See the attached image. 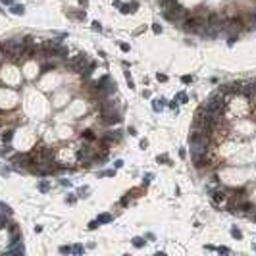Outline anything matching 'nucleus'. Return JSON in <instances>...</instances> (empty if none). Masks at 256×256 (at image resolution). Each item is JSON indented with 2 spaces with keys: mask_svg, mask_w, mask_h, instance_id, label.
Returning <instances> with one entry per match:
<instances>
[{
  "mask_svg": "<svg viewBox=\"0 0 256 256\" xmlns=\"http://www.w3.org/2000/svg\"><path fill=\"white\" fill-rule=\"evenodd\" d=\"M189 144H191V156H193V160H195V164L198 168H202L204 164H208V158H206L208 135L200 133V131H195L189 137Z\"/></svg>",
  "mask_w": 256,
  "mask_h": 256,
  "instance_id": "f257e3e1",
  "label": "nucleus"
},
{
  "mask_svg": "<svg viewBox=\"0 0 256 256\" xmlns=\"http://www.w3.org/2000/svg\"><path fill=\"white\" fill-rule=\"evenodd\" d=\"M67 66H70L73 71L81 73L83 77H89V75H91V73H92V70H95V64H92V62H89L85 54H79V56H75V58H73V60H70V62H67Z\"/></svg>",
  "mask_w": 256,
  "mask_h": 256,
  "instance_id": "f03ea898",
  "label": "nucleus"
},
{
  "mask_svg": "<svg viewBox=\"0 0 256 256\" xmlns=\"http://www.w3.org/2000/svg\"><path fill=\"white\" fill-rule=\"evenodd\" d=\"M52 158H54V152H52V148L48 146H41V148H37L33 154H31V164L39 166V164H50Z\"/></svg>",
  "mask_w": 256,
  "mask_h": 256,
  "instance_id": "7ed1b4c3",
  "label": "nucleus"
},
{
  "mask_svg": "<svg viewBox=\"0 0 256 256\" xmlns=\"http://www.w3.org/2000/svg\"><path fill=\"white\" fill-rule=\"evenodd\" d=\"M206 27V18H187L185 21H183V29L187 31V33H200L204 31Z\"/></svg>",
  "mask_w": 256,
  "mask_h": 256,
  "instance_id": "20e7f679",
  "label": "nucleus"
},
{
  "mask_svg": "<svg viewBox=\"0 0 256 256\" xmlns=\"http://www.w3.org/2000/svg\"><path fill=\"white\" fill-rule=\"evenodd\" d=\"M164 15H166V19H168V21L175 23V25H181V23L187 19V10L181 8V6H173L171 10L164 12Z\"/></svg>",
  "mask_w": 256,
  "mask_h": 256,
  "instance_id": "39448f33",
  "label": "nucleus"
},
{
  "mask_svg": "<svg viewBox=\"0 0 256 256\" xmlns=\"http://www.w3.org/2000/svg\"><path fill=\"white\" fill-rule=\"evenodd\" d=\"M241 19L237 18H231V19H225L223 21V33H227L229 37L231 35H239V31H241Z\"/></svg>",
  "mask_w": 256,
  "mask_h": 256,
  "instance_id": "423d86ee",
  "label": "nucleus"
},
{
  "mask_svg": "<svg viewBox=\"0 0 256 256\" xmlns=\"http://www.w3.org/2000/svg\"><path fill=\"white\" fill-rule=\"evenodd\" d=\"M12 164H14V168H27V166L31 164V156L27 154H15L14 156V160H12Z\"/></svg>",
  "mask_w": 256,
  "mask_h": 256,
  "instance_id": "0eeeda50",
  "label": "nucleus"
},
{
  "mask_svg": "<svg viewBox=\"0 0 256 256\" xmlns=\"http://www.w3.org/2000/svg\"><path fill=\"white\" fill-rule=\"evenodd\" d=\"M77 160L79 162H91L92 160V152H91V148H89V146H85V148H81L79 152H77Z\"/></svg>",
  "mask_w": 256,
  "mask_h": 256,
  "instance_id": "6e6552de",
  "label": "nucleus"
},
{
  "mask_svg": "<svg viewBox=\"0 0 256 256\" xmlns=\"http://www.w3.org/2000/svg\"><path fill=\"white\" fill-rule=\"evenodd\" d=\"M137 8H139V2H135V0H133L131 4H122V12H123V14L135 12V10H137Z\"/></svg>",
  "mask_w": 256,
  "mask_h": 256,
  "instance_id": "1a4fd4ad",
  "label": "nucleus"
},
{
  "mask_svg": "<svg viewBox=\"0 0 256 256\" xmlns=\"http://www.w3.org/2000/svg\"><path fill=\"white\" fill-rule=\"evenodd\" d=\"M160 6H162L164 12H168V10H171L175 6V0H160Z\"/></svg>",
  "mask_w": 256,
  "mask_h": 256,
  "instance_id": "9d476101",
  "label": "nucleus"
},
{
  "mask_svg": "<svg viewBox=\"0 0 256 256\" xmlns=\"http://www.w3.org/2000/svg\"><path fill=\"white\" fill-rule=\"evenodd\" d=\"M104 139L112 143V141H119V139H122V135H119V131H108V135Z\"/></svg>",
  "mask_w": 256,
  "mask_h": 256,
  "instance_id": "9b49d317",
  "label": "nucleus"
},
{
  "mask_svg": "<svg viewBox=\"0 0 256 256\" xmlns=\"http://www.w3.org/2000/svg\"><path fill=\"white\" fill-rule=\"evenodd\" d=\"M96 219H98V223H110L114 218H112V214H100Z\"/></svg>",
  "mask_w": 256,
  "mask_h": 256,
  "instance_id": "f8f14e48",
  "label": "nucleus"
},
{
  "mask_svg": "<svg viewBox=\"0 0 256 256\" xmlns=\"http://www.w3.org/2000/svg\"><path fill=\"white\" fill-rule=\"evenodd\" d=\"M104 122H106V123H119V122H122V118H119V114L116 112V114H112V116H108Z\"/></svg>",
  "mask_w": 256,
  "mask_h": 256,
  "instance_id": "ddd939ff",
  "label": "nucleus"
},
{
  "mask_svg": "<svg viewBox=\"0 0 256 256\" xmlns=\"http://www.w3.org/2000/svg\"><path fill=\"white\" fill-rule=\"evenodd\" d=\"M164 102H166V100H164V98H158V100H154V104H152V108L156 110V112H160V110H162V108H164Z\"/></svg>",
  "mask_w": 256,
  "mask_h": 256,
  "instance_id": "4468645a",
  "label": "nucleus"
},
{
  "mask_svg": "<svg viewBox=\"0 0 256 256\" xmlns=\"http://www.w3.org/2000/svg\"><path fill=\"white\" fill-rule=\"evenodd\" d=\"M0 214H6V216H12V208L0 202Z\"/></svg>",
  "mask_w": 256,
  "mask_h": 256,
  "instance_id": "2eb2a0df",
  "label": "nucleus"
},
{
  "mask_svg": "<svg viewBox=\"0 0 256 256\" xmlns=\"http://www.w3.org/2000/svg\"><path fill=\"white\" fill-rule=\"evenodd\" d=\"M12 137H14V131H12V129H8V131L2 135V141H4V143H10V141H12Z\"/></svg>",
  "mask_w": 256,
  "mask_h": 256,
  "instance_id": "dca6fc26",
  "label": "nucleus"
},
{
  "mask_svg": "<svg viewBox=\"0 0 256 256\" xmlns=\"http://www.w3.org/2000/svg\"><path fill=\"white\" fill-rule=\"evenodd\" d=\"M48 189H50V183H48V181H41V183H39V191L46 193Z\"/></svg>",
  "mask_w": 256,
  "mask_h": 256,
  "instance_id": "f3484780",
  "label": "nucleus"
},
{
  "mask_svg": "<svg viewBox=\"0 0 256 256\" xmlns=\"http://www.w3.org/2000/svg\"><path fill=\"white\" fill-rule=\"evenodd\" d=\"M133 245H135V247H137V248L144 247V239H141V237H135V239H133Z\"/></svg>",
  "mask_w": 256,
  "mask_h": 256,
  "instance_id": "a211bd4d",
  "label": "nucleus"
},
{
  "mask_svg": "<svg viewBox=\"0 0 256 256\" xmlns=\"http://www.w3.org/2000/svg\"><path fill=\"white\" fill-rule=\"evenodd\" d=\"M8 225V219H6V214H0V229Z\"/></svg>",
  "mask_w": 256,
  "mask_h": 256,
  "instance_id": "6ab92c4d",
  "label": "nucleus"
},
{
  "mask_svg": "<svg viewBox=\"0 0 256 256\" xmlns=\"http://www.w3.org/2000/svg\"><path fill=\"white\" fill-rule=\"evenodd\" d=\"M231 235H233V237H235V239H243V233H241V231H239V229H237V227H233V229H231Z\"/></svg>",
  "mask_w": 256,
  "mask_h": 256,
  "instance_id": "aec40b11",
  "label": "nucleus"
},
{
  "mask_svg": "<svg viewBox=\"0 0 256 256\" xmlns=\"http://www.w3.org/2000/svg\"><path fill=\"white\" fill-rule=\"evenodd\" d=\"M12 12H14V14H18V15H21V14L25 12V8H23V6H14V8H12Z\"/></svg>",
  "mask_w": 256,
  "mask_h": 256,
  "instance_id": "412c9836",
  "label": "nucleus"
},
{
  "mask_svg": "<svg viewBox=\"0 0 256 256\" xmlns=\"http://www.w3.org/2000/svg\"><path fill=\"white\" fill-rule=\"evenodd\" d=\"M83 137H85V139H89V141H92V139H95V135H92V131H91V129H87V131H83Z\"/></svg>",
  "mask_w": 256,
  "mask_h": 256,
  "instance_id": "4be33fe9",
  "label": "nucleus"
},
{
  "mask_svg": "<svg viewBox=\"0 0 256 256\" xmlns=\"http://www.w3.org/2000/svg\"><path fill=\"white\" fill-rule=\"evenodd\" d=\"M60 252H62V254H70V252H73V248L64 245V247H60Z\"/></svg>",
  "mask_w": 256,
  "mask_h": 256,
  "instance_id": "5701e85b",
  "label": "nucleus"
},
{
  "mask_svg": "<svg viewBox=\"0 0 256 256\" xmlns=\"http://www.w3.org/2000/svg\"><path fill=\"white\" fill-rule=\"evenodd\" d=\"M177 100H179V102H187V95H185V92H179V95H177Z\"/></svg>",
  "mask_w": 256,
  "mask_h": 256,
  "instance_id": "b1692460",
  "label": "nucleus"
},
{
  "mask_svg": "<svg viewBox=\"0 0 256 256\" xmlns=\"http://www.w3.org/2000/svg\"><path fill=\"white\" fill-rule=\"evenodd\" d=\"M152 31H154V33H162V25L160 23H154L152 25Z\"/></svg>",
  "mask_w": 256,
  "mask_h": 256,
  "instance_id": "393cba45",
  "label": "nucleus"
},
{
  "mask_svg": "<svg viewBox=\"0 0 256 256\" xmlns=\"http://www.w3.org/2000/svg\"><path fill=\"white\" fill-rule=\"evenodd\" d=\"M150 179H152V173H146V177L143 179V185H148V183H150Z\"/></svg>",
  "mask_w": 256,
  "mask_h": 256,
  "instance_id": "a878e982",
  "label": "nucleus"
},
{
  "mask_svg": "<svg viewBox=\"0 0 256 256\" xmlns=\"http://www.w3.org/2000/svg\"><path fill=\"white\" fill-rule=\"evenodd\" d=\"M98 225H100V223H98V219H95V222H91V223H89V229H96Z\"/></svg>",
  "mask_w": 256,
  "mask_h": 256,
  "instance_id": "bb28decb",
  "label": "nucleus"
},
{
  "mask_svg": "<svg viewBox=\"0 0 256 256\" xmlns=\"http://www.w3.org/2000/svg\"><path fill=\"white\" fill-rule=\"evenodd\" d=\"M73 252H75V254H81V252H83V247H81V245H75V247H73Z\"/></svg>",
  "mask_w": 256,
  "mask_h": 256,
  "instance_id": "cd10ccee",
  "label": "nucleus"
},
{
  "mask_svg": "<svg viewBox=\"0 0 256 256\" xmlns=\"http://www.w3.org/2000/svg\"><path fill=\"white\" fill-rule=\"evenodd\" d=\"M216 250H218L219 254H227V252H229V248H227V247H219V248H216Z\"/></svg>",
  "mask_w": 256,
  "mask_h": 256,
  "instance_id": "c85d7f7f",
  "label": "nucleus"
},
{
  "mask_svg": "<svg viewBox=\"0 0 256 256\" xmlns=\"http://www.w3.org/2000/svg\"><path fill=\"white\" fill-rule=\"evenodd\" d=\"M52 67H54V64H46V66H43V73H46L48 70H52Z\"/></svg>",
  "mask_w": 256,
  "mask_h": 256,
  "instance_id": "c756f323",
  "label": "nucleus"
},
{
  "mask_svg": "<svg viewBox=\"0 0 256 256\" xmlns=\"http://www.w3.org/2000/svg\"><path fill=\"white\" fill-rule=\"evenodd\" d=\"M181 81L185 83V85H187V83H191V75H183V79H181Z\"/></svg>",
  "mask_w": 256,
  "mask_h": 256,
  "instance_id": "7c9ffc66",
  "label": "nucleus"
},
{
  "mask_svg": "<svg viewBox=\"0 0 256 256\" xmlns=\"http://www.w3.org/2000/svg\"><path fill=\"white\" fill-rule=\"evenodd\" d=\"M92 29H95V31H100L102 27H100V23H98V21H95V23H92Z\"/></svg>",
  "mask_w": 256,
  "mask_h": 256,
  "instance_id": "2f4dec72",
  "label": "nucleus"
},
{
  "mask_svg": "<svg viewBox=\"0 0 256 256\" xmlns=\"http://www.w3.org/2000/svg\"><path fill=\"white\" fill-rule=\"evenodd\" d=\"M102 175H106V177H112V175H114V171H112V170H106V171H104Z\"/></svg>",
  "mask_w": 256,
  "mask_h": 256,
  "instance_id": "473e14b6",
  "label": "nucleus"
},
{
  "mask_svg": "<svg viewBox=\"0 0 256 256\" xmlns=\"http://www.w3.org/2000/svg\"><path fill=\"white\" fill-rule=\"evenodd\" d=\"M158 162H168V156H158Z\"/></svg>",
  "mask_w": 256,
  "mask_h": 256,
  "instance_id": "72a5a7b5",
  "label": "nucleus"
},
{
  "mask_svg": "<svg viewBox=\"0 0 256 256\" xmlns=\"http://www.w3.org/2000/svg\"><path fill=\"white\" fill-rule=\"evenodd\" d=\"M122 50L123 52H129V44H122Z\"/></svg>",
  "mask_w": 256,
  "mask_h": 256,
  "instance_id": "f704fd0d",
  "label": "nucleus"
},
{
  "mask_svg": "<svg viewBox=\"0 0 256 256\" xmlns=\"http://www.w3.org/2000/svg\"><path fill=\"white\" fill-rule=\"evenodd\" d=\"M2 62H4V50L0 48V64H2Z\"/></svg>",
  "mask_w": 256,
  "mask_h": 256,
  "instance_id": "c9c22d12",
  "label": "nucleus"
},
{
  "mask_svg": "<svg viewBox=\"0 0 256 256\" xmlns=\"http://www.w3.org/2000/svg\"><path fill=\"white\" fill-rule=\"evenodd\" d=\"M252 219L256 222V208H252Z\"/></svg>",
  "mask_w": 256,
  "mask_h": 256,
  "instance_id": "e433bc0d",
  "label": "nucleus"
},
{
  "mask_svg": "<svg viewBox=\"0 0 256 256\" xmlns=\"http://www.w3.org/2000/svg\"><path fill=\"white\" fill-rule=\"evenodd\" d=\"M14 0H2V4H12Z\"/></svg>",
  "mask_w": 256,
  "mask_h": 256,
  "instance_id": "4c0bfd02",
  "label": "nucleus"
},
{
  "mask_svg": "<svg viewBox=\"0 0 256 256\" xmlns=\"http://www.w3.org/2000/svg\"><path fill=\"white\" fill-rule=\"evenodd\" d=\"M252 248H254V250H256V245H254V247H252Z\"/></svg>",
  "mask_w": 256,
  "mask_h": 256,
  "instance_id": "58836bf2",
  "label": "nucleus"
},
{
  "mask_svg": "<svg viewBox=\"0 0 256 256\" xmlns=\"http://www.w3.org/2000/svg\"><path fill=\"white\" fill-rule=\"evenodd\" d=\"M0 114H2V110H0Z\"/></svg>",
  "mask_w": 256,
  "mask_h": 256,
  "instance_id": "ea45409f",
  "label": "nucleus"
}]
</instances>
